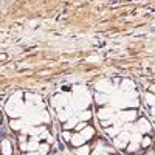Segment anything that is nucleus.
<instances>
[{
    "instance_id": "obj_12",
    "label": "nucleus",
    "mask_w": 155,
    "mask_h": 155,
    "mask_svg": "<svg viewBox=\"0 0 155 155\" xmlns=\"http://www.w3.org/2000/svg\"><path fill=\"white\" fill-rule=\"evenodd\" d=\"M149 143H150V138L149 137H144L143 141H141V144H143V146H149Z\"/></svg>"
},
{
    "instance_id": "obj_7",
    "label": "nucleus",
    "mask_w": 155,
    "mask_h": 155,
    "mask_svg": "<svg viewBox=\"0 0 155 155\" xmlns=\"http://www.w3.org/2000/svg\"><path fill=\"white\" fill-rule=\"evenodd\" d=\"M76 155H88V147L87 146L79 147V149L76 150Z\"/></svg>"
},
{
    "instance_id": "obj_5",
    "label": "nucleus",
    "mask_w": 155,
    "mask_h": 155,
    "mask_svg": "<svg viewBox=\"0 0 155 155\" xmlns=\"http://www.w3.org/2000/svg\"><path fill=\"white\" fill-rule=\"evenodd\" d=\"M140 130L141 132H147V130H149V123H147L146 120H141L140 121Z\"/></svg>"
},
{
    "instance_id": "obj_15",
    "label": "nucleus",
    "mask_w": 155,
    "mask_h": 155,
    "mask_svg": "<svg viewBox=\"0 0 155 155\" xmlns=\"http://www.w3.org/2000/svg\"><path fill=\"white\" fill-rule=\"evenodd\" d=\"M75 123H76V120H70V123H68V124H67V126H65V127H67V129H70L71 126H75Z\"/></svg>"
},
{
    "instance_id": "obj_6",
    "label": "nucleus",
    "mask_w": 155,
    "mask_h": 155,
    "mask_svg": "<svg viewBox=\"0 0 155 155\" xmlns=\"http://www.w3.org/2000/svg\"><path fill=\"white\" fill-rule=\"evenodd\" d=\"M92 133H93V130H92V129H88V127H84V132H82V135H81V137L85 140V138L92 137Z\"/></svg>"
},
{
    "instance_id": "obj_11",
    "label": "nucleus",
    "mask_w": 155,
    "mask_h": 155,
    "mask_svg": "<svg viewBox=\"0 0 155 155\" xmlns=\"http://www.w3.org/2000/svg\"><path fill=\"white\" fill-rule=\"evenodd\" d=\"M90 116H92V113L87 110V112H84V113H82L81 118H82V120H90Z\"/></svg>"
},
{
    "instance_id": "obj_4",
    "label": "nucleus",
    "mask_w": 155,
    "mask_h": 155,
    "mask_svg": "<svg viewBox=\"0 0 155 155\" xmlns=\"http://www.w3.org/2000/svg\"><path fill=\"white\" fill-rule=\"evenodd\" d=\"M71 143H73L75 146H81V144L84 143V138H82L81 135H76L75 138H71Z\"/></svg>"
},
{
    "instance_id": "obj_14",
    "label": "nucleus",
    "mask_w": 155,
    "mask_h": 155,
    "mask_svg": "<svg viewBox=\"0 0 155 155\" xmlns=\"http://www.w3.org/2000/svg\"><path fill=\"white\" fill-rule=\"evenodd\" d=\"M146 98H147V101H149L147 104L152 105V104H154V96H152V95H146Z\"/></svg>"
},
{
    "instance_id": "obj_21",
    "label": "nucleus",
    "mask_w": 155,
    "mask_h": 155,
    "mask_svg": "<svg viewBox=\"0 0 155 155\" xmlns=\"http://www.w3.org/2000/svg\"><path fill=\"white\" fill-rule=\"evenodd\" d=\"M29 155H37V154H29Z\"/></svg>"
},
{
    "instance_id": "obj_16",
    "label": "nucleus",
    "mask_w": 155,
    "mask_h": 155,
    "mask_svg": "<svg viewBox=\"0 0 155 155\" xmlns=\"http://www.w3.org/2000/svg\"><path fill=\"white\" fill-rule=\"evenodd\" d=\"M137 147H138V144H137V143H132V144H130V147H129V150H135Z\"/></svg>"
},
{
    "instance_id": "obj_2",
    "label": "nucleus",
    "mask_w": 155,
    "mask_h": 155,
    "mask_svg": "<svg viewBox=\"0 0 155 155\" xmlns=\"http://www.w3.org/2000/svg\"><path fill=\"white\" fill-rule=\"evenodd\" d=\"M135 116H137V112L135 110H129V112H124L123 115H121V118L126 121H130V120H135Z\"/></svg>"
},
{
    "instance_id": "obj_10",
    "label": "nucleus",
    "mask_w": 155,
    "mask_h": 155,
    "mask_svg": "<svg viewBox=\"0 0 155 155\" xmlns=\"http://www.w3.org/2000/svg\"><path fill=\"white\" fill-rule=\"evenodd\" d=\"M96 101H99L101 104H104L105 101H107V98H105V96H101V95H96Z\"/></svg>"
},
{
    "instance_id": "obj_20",
    "label": "nucleus",
    "mask_w": 155,
    "mask_h": 155,
    "mask_svg": "<svg viewBox=\"0 0 155 155\" xmlns=\"http://www.w3.org/2000/svg\"><path fill=\"white\" fill-rule=\"evenodd\" d=\"M93 155H99V154H98V152H95V154H93Z\"/></svg>"
},
{
    "instance_id": "obj_3",
    "label": "nucleus",
    "mask_w": 155,
    "mask_h": 155,
    "mask_svg": "<svg viewBox=\"0 0 155 155\" xmlns=\"http://www.w3.org/2000/svg\"><path fill=\"white\" fill-rule=\"evenodd\" d=\"M127 138H129V135H127V133H123V135H121V137L116 140V146H118V147H124V146H126Z\"/></svg>"
},
{
    "instance_id": "obj_1",
    "label": "nucleus",
    "mask_w": 155,
    "mask_h": 155,
    "mask_svg": "<svg viewBox=\"0 0 155 155\" xmlns=\"http://www.w3.org/2000/svg\"><path fill=\"white\" fill-rule=\"evenodd\" d=\"M2 152H3V155H11V154H12L11 143H9L8 140H3V141H2Z\"/></svg>"
},
{
    "instance_id": "obj_17",
    "label": "nucleus",
    "mask_w": 155,
    "mask_h": 155,
    "mask_svg": "<svg viewBox=\"0 0 155 155\" xmlns=\"http://www.w3.org/2000/svg\"><path fill=\"white\" fill-rule=\"evenodd\" d=\"M11 126H12V129H20V124L19 123H12Z\"/></svg>"
},
{
    "instance_id": "obj_19",
    "label": "nucleus",
    "mask_w": 155,
    "mask_h": 155,
    "mask_svg": "<svg viewBox=\"0 0 155 155\" xmlns=\"http://www.w3.org/2000/svg\"><path fill=\"white\" fill-rule=\"evenodd\" d=\"M84 127H85V124H82V123H81V124H78V126H76V129H78V130H82Z\"/></svg>"
},
{
    "instance_id": "obj_13",
    "label": "nucleus",
    "mask_w": 155,
    "mask_h": 155,
    "mask_svg": "<svg viewBox=\"0 0 155 155\" xmlns=\"http://www.w3.org/2000/svg\"><path fill=\"white\" fill-rule=\"evenodd\" d=\"M39 150H41V154H47L48 152V146H41Z\"/></svg>"
},
{
    "instance_id": "obj_18",
    "label": "nucleus",
    "mask_w": 155,
    "mask_h": 155,
    "mask_svg": "<svg viewBox=\"0 0 155 155\" xmlns=\"http://www.w3.org/2000/svg\"><path fill=\"white\" fill-rule=\"evenodd\" d=\"M64 138H65V140H67V141H70V140H71L70 133H67V132H65V133H64Z\"/></svg>"
},
{
    "instance_id": "obj_9",
    "label": "nucleus",
    "mask_w": 155,
    "mask_h": 155,
    "mask_svg": "<svg viewBox=\"0 0 155 155\" xmlns=\"http://www.w3.org/2000/svg\"><path fill=\"white\" fill-rule=\"evenodd\" d=\"M110 115V110H101L99 112V118H107Z\"/></svg>"
},
{
    "instance_id": "obj_8",
    "label": "nucleus",
    "mask_w": 155,
    "mask_h": 155,
    "mask_svg": "<svg viewBox=\"0 0 155 155\" xmlns=\"http://www.w3.org/2000/svg\"><path fill=\"white\" fill-rule=\"evenodd\" d=\"M28 149H39V144H37V141H34V140H33L31 143L28 144Z\"/></svg>"
}]
</instances>
